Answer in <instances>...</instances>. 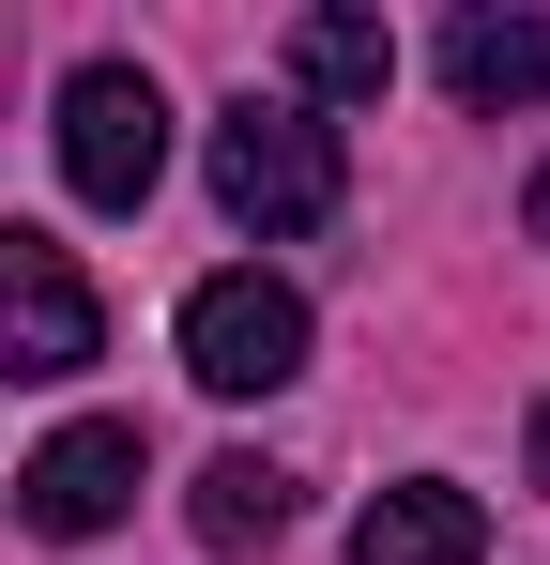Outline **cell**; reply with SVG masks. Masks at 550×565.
<instances>
[{
	"mask_svg": "<svg viewBox=\"0 0 550 565\" xmlns=\"http://www.w3.org/2000/svg\"><path fill=\"white\" fill-rule=\"evenodd\" d=\"M62 184L92 214H138V199L169 184V93L138 62H77L62 77Z\"/></svg>",
	"mask_w": 550,
	"mask_h": 565,
	"instance_id": "cell-2",
	"label": "cell"
},
{
	"mask_svg": "<svg viewBox=\"0 0 550 565\" xmlns=\"http://www.w3.org/2000/svg\"><path fill=\"white\" fill-rule=\"evenodd\" d=\"M474 551H489V504L444 489V473L367 489V520H352V565H474Z\"/></svg>",
	"mask_w": 550,
	"mask_h": 565,
	"instance_id": "cell-7",
	"label": "cell"
},
{
	"mask_svg": "<svg viewBox=\"0 0 550 565\" xmlns=\"http://www.w3.org/2000/svg\"><path fill=\"white\" fill-rule=\"evenodd\" d=\"M123 504H138V428H107V413L15 459V520H31V535H62V551H77V535H107Z\"/></svg>",
	"mask_w": 550,
	"mask_h": 565,
	"instance_id": "cell-5",
	"label": "cell"
},
{
	"mask_svg": "<svg viewBox=\"0 0 550 565\" xmlns=\"http://www.w3.org/2000/svg\"><path fill=\"white\" fill-rule=\"evenodd\" d=\"M520 230H536V245H550V169H536V184H520Z\"/></svg>",
	"mask_w": 550,
	"mask_h": 565,
	"instance_id": "cell-10",
	"label": "cell"
},
{
	"mask_svg": "<svg viewBox=\"0 0 550 565\" xmlns=\"http://www.w3.org/2000/svg\"><path fill=\"white\" fill-rule=\"evenodd\" d=\"M290 77L337 93V107H367V93H398V31H382L367 0H321V15H290Z\"/></svg>",
	"mask_w": 550,
	"mask_h": 565,
	"instance_id": "cell-8",
	"label": "cell"
},
{
	"mask_svg": "<svg viewBox=\"0 0 550 565\" xmlns=\"http://www.w3.org/2000/svg\"><path fill=\"white\" fill-rule=\"evenodd\" d=\"M444 93L489 122V107H550V15L536 0H474L444 15Z\"/></svg>",
	"mask_w": 550,
	"mask_h": 565,
	"instance_id": "cell-6",
	"label": "cell"
},
{
	"mask_svg": "<svg viewBox=\"0 0 550 565\" xmlns=\"http://www.w3.org/2000/svg\"><path fill=\"white\" fill-rule=\"evenodd\" d=\"M183 367L214 382V397H275V382H306V290L290 276H199L183 290Z\"/></svg>",
	"mask_w": 550,
	"mask_h": 565,
	"instance_id": "cell-3",
	"label": "cell"
},
{
	"mask_svg": "<svg viewBox=\"0 0 550 565\" xmlns=\"http://www.w3.org/2000/svg\"><path fill=\"white\" fill-rule=\"evenodd\" d=\"M290 504H306V489H290L275 459H199V489H183L199 551H275V535H290Z\"/></svg>",
	"mask_w": 550,
	"mask_h": 565,
	"instance_id": "cell-9",
	"label": "cell"
},
{
	"mask_svg": "<svg viewBox=\"0 0 550 565\" xmlns=\"http://www.w3.org/2000/svg\"><path fill=\"white\" fill-rule=\"evenodd\" d=\"M337 122L321 107H290V93H245V107H214V214L230 230H261V245H290V230H321L337 214Z\"/></svg>",
	"mask_w": 550,
	"mask_h": 565,
	"instance_id": "cell-1",
	"label": "cell"
},
{
	"mask_svg": "<svg viewBox=\"0 0 550 565\" xmlns=\"http://www.w3.org/2000/svg\"><path fill=\"white\" fill-rule=\"evenodd\" d=\"M520 459H536V489H550V397H536V444H520Z\"/></svg>",
	"mask_w": 550,
	"mask_h": 565,
	"instance_id": "cell-11",
	"label": "cell"
},
{
	"mask_svg": "<svg viewBox=\"0 0 550 565\" xmlns=\"http://www.w3.org/2000/svg\"><path fill=\"white\" fill-rule=\"evenodd\" d=\"M92 352H107V306H92L77 245L0 230V367H15V382H77Z\"/></svg>",
	"mask_w": 550,
	"mask_h": 565,
	"instance_id": "cell-4",
	"label": "cell"
}]
</instances>
